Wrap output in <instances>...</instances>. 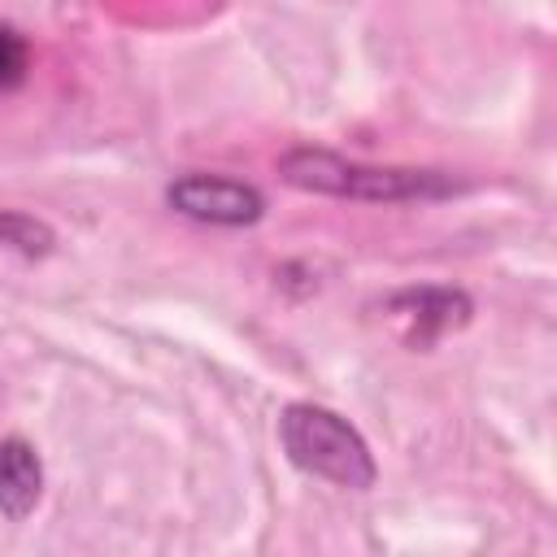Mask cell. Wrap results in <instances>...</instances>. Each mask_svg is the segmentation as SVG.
Returning <instances> with one entry per match:
<instances>
[{
	"mask_svg": "<svg viewBox=\"0 0 557 557\" xmlns=\"http://www.w3.org/2000/svg\"><path fill=\"white\" fill-rule=\"evenodd\" d=\"M44 492V466L26 440H0V513L22 522Z\"/></svg>",
	"mask_w": 557,
	"mask_h": 557,
	"instance_id": "4",
	"label": "cell"
},
{
	"mask_svg": "<svg viewBox=\"0 0 557 557\" xmlns=\"http://www.w3.org/2000/svg\"><path fill=\"white\" fill-rule=\"evenodd\" d=\"M0 244L4 248H17L22 257H44L52 252L57 235L48 222L30 218V213H13V209H0Z\"/></svg>",
	"mask_w": 557,
	"mask_h": 557,
	"instance_id": "6",
	"label": "cell"
},
{
	"mask_svg": "<svg viewBox=\"0 0 557 557\" xmlns=\"http://www.w3.org/2000/svg\"><path fill=\"white\" fill-rule=\"evenodd\" d=\"M26 74V39L13 26H0V91L17 87Z\"/></svg>",
	"mask_w": 557,
	"mask_h": 557,
	"instance_id": "7",
	"label": "cell"
},
{
	"mask_svg": "<svg viewBox=\"0 0 557 557\" xmlns=\"http://www.w3.org/2000/svg\"><path fill=\"white\" fill-rule=\"evenodd\" d=\"M165 200L196 222L209 226H252L265 213V196L239 178H222V174H183L170 183Z\"/></svg>",
	"mask_w": 557,
	"mask_h": 557,
	"instance_id": "3",
	"label": "cell"
},
{
	"mask_svg": "<svg viewBox=\"0 0 557 557\" xmlns=\"http://www.w3.org/2000/svg\"><path fill=\"white\" fill-rule=\"evenodd\" d=\"M392 313L405 318V322H413V331H409L413 344H426L431 335L461 326L466 313H470V300L461 292H448V287H422V292L396 296L392 300Z\"/></svg>",
	"mask_w": 557,
	"mask_h": 557,
	"instance_id": "5",
	"label": "cell"
},
{
	"mask_svg": "<svg viewBox=\"0 0 557 557\" xmlns=\"http://www.w3.org/2000/svg\"><path fill=\"white\" fill-rule=\"evenodd\" d=\"M278 440L305 474L326 479L335 487L361 492L379 474L361 431L348 418H339L322 405H287L283 418H278Z\"/></svg>",
	"mask_w": 557,
	"mask_h": 557,
	"instance_id": "2",
	"label": "cell"
},
{
	"mask_svg": "<svg viewBox=\"0 0 557 557\" xmlns=\"http://www.w3.org/2000/svg\"><path fill=\"white\" fill-rule=\"evenodd\" d=\"M278 174L300 191L348 196V200H435L457 191L440 170H400V165H361L322 148H296L278 161Z\"/></svg>",
	"mask_w": 557,
	"mask_h": 557,
	"instance_id": "1",
	"label": "cell"
}]
</instances>
